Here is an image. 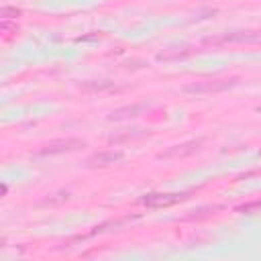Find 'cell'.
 Masks as SVG:
<instances>
[{"label":"cell","instance_id":"5b68a950","mask_svg":"<svg viewBox=\"0 0 261 261\" xmlns=\"http://www.w3.org/2000/svg\"><path fill=\"white\" fill-rule=\"evenodd\" d=\"M204 145V139H196V141H188V143H181V145H173L169 147L167 151H163L159 157L163 159H179V157H188V155H194L202 149Z\"/></svg>","mask_w":261,"mask_h":261},{"label":"cell","instance_id":"277c9868","mask_svg":"<svg viewBox=\"0 0 261 261\" xmlns=\"http://www.w3.org/2000/svg\"><path fill=\"white\" fill-rule=\"evenodd\" d=\"M190 194L181 192V194H147L141 198V202L147 206V208H165V206H173V204H179L188 198Z\"/></svg>","mask_w":261,"mask_h":261},{"label":"cell","instance_id":"9c48e42d","mask_svg":"<svg viewBox=\"0 0 261 261\" xmlns=\"http://www.w3.org/2000/svg\"><path fill=\"white\" fill-rule=\"evenodd\" d=\"M237 210H239V212H243V214L261 212V200H257V202H249V204H243V206H239Z\"/></svg>","mask_w":261,"mask_h":261},{"label":"cell","instance_id":"7a4b0ae2","mask_svg":"<svg viewBox=\"0 0 261 261\" xmlns=\"http://www.w3.org/2000/svg\"><path fill=\"white\" fill-rule=\"evenodd\" d=\"M261 41V31H230V33H220L216 37H208L204 43L218 47V45H232V43H255Z\"/></svg>","mask_w":261,"mask_h":261},{"label":"cell","instance_id":"8992f818","mask_svg":"<svg viewBox=\"0 0 261 261\" xmlns=\"http://www.w3.org/2000/svg\"><path fill=\"white\" fill-rule=\"evenodd\" d=\"M122 157H124V153L118 151V149L100 151V153H94V155L86 161V165H88V167H108V165H112V163H118Z\"/></svg>","mask_w":261,"mask_h":261},{"label":"cell","instance_id":"30bf717a","mask_svg":"<svg viewBox=\"0 0 261 261\" xmlns=\"http://www.w3.org/2000/svg\"><path fill=\"white\" fill-rule=\"evenodd\" d=\"M18 14H20V10H18V8H14V6H2V8H0V16H2V20L16 18Z\"/></svg>","mask_w":261,"mask_h":261},{"label":"cell","instance_id":"6da1fadb","mask_svg":"<svg viewBox=\"0 0 261 261\" xmlns=\"http://www.w3.org/2000/svg\"><path fill=\"white\" fill-rule=\"evenodd\" d=\"M239 84V77H228V80H202V82H192L184 86V92L188 94H214V92H224L230 90Z\"/></svg>","mask_w":261,"mask_h":261},{"label":"cell","instance_id":"ba28073f","mask_svg":"<svg viewBox=\"0 0 261 261\" xmlns=\"http://www.w3.org/2000/svg\"><path fill=\"white\" fill-rule=\"evenodd\" d=\"M84 88L90 92H104V90H112L114 84L112 82H88V84H84Z\"/></svg>","mask_w":261,"mask_h":261},{"label":"cell","instance_id":"52a82bcc","mask_svg":"<svg viewBox=\"0 0 261 261\" xmlns=\"http://www.w3.org/2000/svg\"><path fill=\"white\" fill-rule=\"evenodd\" d=\"M147 110V104H128V106H120L116 110H112L108 114V120H128V118H137Z\"/></svg>","mask_w":261,"mask_h":261},{"label":"cell","instance_id":"3957f363","mask_svg":"<svg viewBox=\"0 0 261 261\" xmlns=\"http://www.w3.org/2000/svg\"><path fill=\"white\" fill-rule=\"evenodd\" d=\"M86 143L82 139H75V137H65V139H53L49 141L47 145H43L39 149L41 155H57V153H67V151H75L80 147H84Z\"/></svg>","mask_w":261,"mask_h":261}]
</instances>
